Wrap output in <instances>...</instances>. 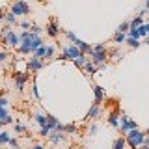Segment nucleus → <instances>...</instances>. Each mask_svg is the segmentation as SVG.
<instances>
[{"mask_svg": "<svg viewBox=\"0 0 149 149\" xmlns=\"http://www.w3.org/2000/svg\"><path fill=\"white\" fill-rule=\"evenodd\" d=\"M146 136H147V134L140 132L138 129L129 130V132H127V146H129L130 149H138L140 146H143V142H146Z\"/></svg>", "mask_w": 149, "mask_h": 149, "instance_id": "obj_1", "label": "nucleus"}, {"mask_svg": "<svg viewBox=\"0 0 149 149\" xmlns=\"http://www.w3.org/2000/svg\"><path fill=\"white\" fill-rule=\"evenodd\" d=\"M80 56H84V52L80 49H78L77 45H65L63 47V54H62V60H77V58H80Z\"/></svg>", "mask_w": 149, "mask_h": 149, "instance_id": "obj_2", "label": "nucleus"}, {"mask_svg": "<svg viewBox=\"0 0 149 149\" xmlns=\"http://www.w3.org/2000/svg\"><path fill=\"white\" fill-rule=\"evenodd\" d=\"M65 36H67V39L71 41L73 45H77V47H78V49L82 50L84 54H91V52H93V49H91V47L88 45V43H84V41H80V39H78L77 36L73 34V32H65Z\"/></svg>", "mask_w": 149, "mask_h": 149, "instance_id": "obj_3", "label": "nucleus"}, {"mask_svg": "<svg viewBox=\"0 0 149 149\" xmlns=\"http://www.w3.org/2000/svg\"><path fill=\"white\" fill-rule=\"evenodd\" d=\"M11 13L13 15H28L30 13V6L26 0H15V4L11 6Z\"/></svg>", "mask_w": 149, "mask_h": 149, "instance_id": "obj_4", "label": "nucleus"}, {"mask_svg": "<svg viewBox=\"0 0 149 149\" xmlns=\"http://www.w3.org/2000/svg\"><path fill=\"white\" fill-rule=\"evenodd\" d=\"M4 43H6V47H9V49H19V45H21V36H17L13 30H9L6 36H4Z\"/></svg>", "mask_w": 149, "mask_h": 149, "instance_id": "obj_5", "label": "nucleus"}, {"mask_svg": "<svg viewBox=\"0 0 149 149\" xmlns=\"http://www.w3.org/2000/svg\"><path fill=\"white\" fill-rule=\"evenodd\" d=\"M119 127H121V132H125V134H127L129 130H132V129H138V123H136L134 119L127 118V116H123V118H121V123H119Z\"/></svg>", "mask_w": 149, "mask_h": 149, "instance_id": "obj_6", "label": "nucleus"}, {"mask_svg": "<svg viewBox=\"0 0 149 149\" xmlns=\"http://www.w3.org/2000/svg\"><path fill=\"white\" fill-rule=\"evenodd\" d=\"M26 82H28V73H24V71L15 73V86H17L19 91L24 90V84H26Z\"/></svg>", "mask_w": 149, "mask_h": 149, "instance_id": "obj_7", "label": "nucleus"}, {"mask_svg": "<svg viewBox=\"0 0 149 149\" xmlns=\"http://www.w3.org/2000/svg\"><path fill=\"white\" fill-rule=\"evenodd\" d=\"M91 62L97 65V67H104L106 63V52H91Z\"/></svg>", "mask_w": 149, "mask_h": 149, "instance_id": "obj_8", "label": "nucleus"}, {"mask_svg": "<svg viewBox=\"0 0 149 149\" xmlns=\"http://www.w3.org/2000/svg\"><path fill=\"white\" fill-rule=\"evenodd\" d=\"M47 138H49L50 143L58 146V143H63V142H65V132H58V130H54V132H50Z\"/></svg>", "mask_w": 149, "mask_h": 149, "instance_id": "obj_9", "label": "nucleus"}, {"mask_svg": "<svg viewBox=\"0 0 149 149\" xmlns=\"http://www.w3.org/2000/svg\"><path fill=\"white\" fill-rule=\"evenodd\" d=\"M45 30H47V34H49L50 37H58V34H60V26H58V21H56V19H50L49 26H47Z\"/></svg>", "mask_w": 149, "mask_h": 149, "instance_id": "obj_10", "label": "nucleus"}, {"mask_svg": "<svg viewBox=\"0 0 149 149\" xmlns=\"http://www.w3.org/2000/svg\"><path fill=\"white\" fill-rule=\"evenodd\" d=\"M41 67H43V60H41V58L32 56V58L28 60V71H39Z\"/></svg>", "mask_w": 149, "mask_h": 149, "instance_id": "obj_11", "label": "nucleus"}, {"mask_svg": "<svg viewBox=\"0 0 149 149\" xmlns=\"http://www.w3.org/2000/svg\"><path fill=\"white\" fill-rule=\"evenodd\" d=\"M93 93H95V101H93V104L99 106L102 102V99H104V90H102L101 86H95V88H93Z\"/></svg>", "mask_w": 149, "mask_h": 149, "instance_id": "obj_12", "label": "nucleus"}, {"mask_svg": "<svg viewBox=\"0 0 149 149\" xmlns=\"http://www.w3.org/2000/svg\"><path fill=\"white\" fill-rule=\"evenodd\" d=\"M119 123H121V119H119L118 112H112V114L108 116V125L114 127V129H119Z\"/></svg>", "mask_w": 149, "mask_h": 149, "instance_id": "obj_13", "label": "nucleus"}, {"mask_svg": "<svg viewBox=\"0 0 149 149\" xmlns=\"http://www.w3.org/2000/svg\"><path fill=\"white\" fill-rule=\"evenodd\" d=\"M36 121L39 127H45L49 125V114H36Z\"/></svg>", "mask_w": 149, "mask_h": 149, "instance_id": "obj_14", "label": "nucleus"}, {"mask_svg": "<svg viewBox=\"0 0 149 149\" xmlns=\"http://www.w3.org/2000/svg\"><path fill=\"white\" fill-rule=\"evenodd\" d=\"M99 116H101V108L97 104H93L90 108V112H88V119H95V118H99Z\"/></svg>", "mask_w": 149, "mask_h": 149, "instance_id": "obj_15", "label": "nucleus"}, {"mask_svg": "<svg viewBox=\"0 0 149 149\" xmlns=\"http://www.w3.org/2000/svg\"><path fill=\"white\" fill-rule=\"evenodd\" d=\"M125 147H127V138H123V136L118 138L114 142V146H112V149H125Z\"/></svg>", "mask_w": 149, "mask_h": 149, "instance_id": "obj_16", "label": "nucleus"}, {"mask_svg": "<svg viewBox=\"0 0 149 149\" xmlns=\"http://www.w3.org/2000/svg\"><path fill=\"white\" fill-rule=\"evenodd\" d=\"M114 41L116 43H125V41H127V34H123V32H116L114 34Z\"/></svg>", "mask_w": 149, "mask_h": 149, "instance_id": "obj_17", "label": "nucleus"}, {"mask_svg": "<svg viewBox=\"0 0 149 149\" xmlns=\"http://www.w3.org/2000/svg\"><path fill=\"white\" fill-rule=\"evenodd\" d=\"M84 69H86V71H88V73H90V74H95V73H97V65H95V63H93V62H91V60H88V63H86V65H84Z\"/></svg>", "mask_w": 149, "mask_h": 149, "instance_id": "obj_18", "label": "nucleus"}, {"mask_svg": "<svg viewBox=\"0 0 149 149\" xmlns=\"http://www.w3.org/2000/svg\"><path fill=\"white\" fill-rule=\"evenodd\" d=\"M54 54H56V47H54V45H47V54H45V60L54 58Z\"/></svg>", "mask_w": 149, "mask_h": 149, "instance_id": "obj_19", "label": "nucleus"}, {"mask_svg": "<svg viewBox=\"0 0 149 149\" xmlns=\"http://www.w3.org/2000/svg\"><path fill=\"white\" fill-rule=\"evenodd\" d=\"M77 125H73V123H69V125H63V132L65 134H77Z\"/></svg>", "mask_w": 149, "mask_h": 149, "instance_id": "obj_20", "label": "nucleus"}, {"mask_svg": "<svg viewBox=\"0 0 149 149\" xmlns=\"http://www.w3.org/2000/svg\"><path fill=\"white\" fill-rule=\"evenodd\" d=\"M9 140H11L9 132H0V146H6V143H9Z\"/></svg>", "mask_w": 149, "mask_h": 149, "instance_id": "obj_21", "label": "nucleus"}, {"mask_svg": "<svg viewBox=\"0 0 149 149\" xmlns=\"http://www.w3.org/2000/svg\"><path fill=\"white\" fill-rule=\"evenodd\" d=\"M142 24H143V17H140V15L130 21V28H138V26H142Z\"/></svg>", "mask_w": 149, "mask_h": 149, "instance_id": "obj_22", "label": "nucleus"}, {"mask_svg": "<svg viewBox=\"0 0 149 149\" xmlns=\"http://www.w3.org/2000/svg\"><path fill=\"white\" fill-rule=\"evenodd\" d=\"M130 30V21H125V22H121L119 28H118V32H123V34H127V32Z\"/></svg>", "mask_w": 149, "mask_h": 149, "instance_id": "obj_23", "label": "nucleus"}, {"mask_svg": "<svg viewBox=\"0 0 149 149\" xmlns=\"http://www.w3.org/2000/svg\"><path fill=\"white\" fill-rule=\"evenodd\" d=\"M45 54H47V45H43V47H39V49L34 52V56H37V58H41L43 60L45 58Z\"/></svg>", "mask_w": 149, "mask_h": 149, "instance_id": "obj_24", "label": "nucleus"}, {"mask_svg": "<svg viewBox=\"0 0 149 149\" xmlns=\"http://www.w3.org/2000/svg\"><path fill=\"white\" fill-rule=\"evenodd\" d=\"M138 30H140V36H142V37H147L149 36V22H147V24L138 26Z\"/></svg>", "mask_w": 149, "mask_h": 149, "instance_id": "obj_25", "label": "nucleus"}, {"mask_svg": "<svg viewBox=\"0 0 149 149\" xmlns=\"http://www.w3.org/2000/svg\"><path fill=\"white\" fill-rule=\"evenodd\" d=\"M50 132H52V129H50L49 125H45V127H41V129H39V134H41L43 138H45V136H49Z\"/></svg>", "mask_w": 149, "mask_h": 149, "instance_id": "obj_26", "label": "nucleus"}, {"mask_svg": "<svg viewBox=\"0 0 149 149\" xmlns=\"http://www.w3.org/2000/svg\"><path fill=\"white\" fill-rule=\"evenodd\" d=\"M74 63H77L78 67H84V65L88 63V58H86V54H84V56H80V58H77V60H74Z\"/></svg>", "mask_w": 149, "mask_h": 149, "instance_id": "obj_27", "label": "nucleus"}, {"mask_svg": "<svg viewBox=\"0 0 149 149\" xmlns=\"http://www.w3.org/2000/svg\"><path fill=\"white\" fill-rule=\"evenodd\" d=\"M58 123H60V121H58V119H56V118H54V116H49V127H50V129H52V130H54L56 127H58Z\"/></svg>", "mask_w": 149, "mask_h": 149, "instance_id": "obj_28", "label": "nucleus"}, {"mask_svg": "<svg viewBox=\"0 0 149 149\" xmlns=\"http://www.w3.org/2000/svg\"><path fill=\"white\" fill-rule=\"evenodd\" d=\"M93 52H106V45L104 43H97L93 47Z\"/></svg>", "mask_w": 149, "mask_h": 149, "instance_id": "obj_29", "label": "nucleus"}, {"mask_svg": "<svg viewBox=\"0 0 149 149\" xmlns=\"http://www.w3.org/2000/svg\"><path fill=\"white\" fill-rule=\"evenodd\" d=\"M6 21H8V24H17V15L8 13V15H6Z\"/></svg>", "mask_w": 149, "mask_h": 149, "instance_id": "obj_30", "label": "nucleus"}, {"mask_svg": "<svg viewBox=\"0 0 149 149\" xmlns=\"http://www.w3.org/2000/svg\"><path fill=\"white\" fill-rule=\"evenodd\" d=\"M127 43L132 47V49H138V47H140V41L134 39V37H127Z\"/></svg>", "mask_w": 149, "mask_h": 149, "instance_id": "obj_31", "label": "nucleus"}, {"mask_svg": "<svg viewBox=\"0 0 149 149\" xmlns=\"http://www.w3.org/2000/svg\"><path fill=\"white\" fill-rule=\"evenodd\" d=\"M6 104H8V99H6V95H0V108H6Z\"/></svg>", "mask_w": 149, "mask_h": 149, "instance_id": "obj_32", "label": "nucleus"}, {"mask_svg": "<svg viewBox=\"0 0 149 149\" xmlns=\"http://www.w3.org/2000/svg\"><path fill=\"white\" fill-rule=\"evenodd\" d=\"M15 132H19V134L26 132V127H24V125H15Z\"/></svg>", "mask_w": 149, "mask_h": 149, "instance_id": "obj_33", "label": "nucleus"}, {"mask_svg": "<svg viewBox=\"0 0 149 149\" xmlns=\"http://www.w3.org/2000/svg\"><path fill=\"white\" fill-rule=\"evenodd\" d=\"M8 52H6V50H2V52H0V63H2V62H6V60H8Z\"/></svg>", "mask_w": 149, "mask_h": 149, "instance_id": "obj_34", "label": "nucleus"}, {"mask_svg": "<svg viewBox=\"0 0 149 149\" xmlns=\"http://www.w3.org/2000/svg\"><path fill=\"white\" fill-rule=\"evenodd\" d=\"M9 146H11V147H19V140L17 138H11V140H9Z\"/></svg>", "mask_w": 149, "mask_h": 149, "instance_id": "obj_35", "label": "nucleus"}, {"mask_svg": "<svg viewBox=\"0 0 149 149\" xmlns=\"http://www.w3.org/2000/svg\"><path fill=\"white\" fill-rule=\"evenodd\" d=\"M32 93H34V97H36V99H39V91H37V86H36V84L32 86Z\"/></svg>", "mask_w": 149, "mask_h": 149, "instance_id": "obj_36", "label": "nucleus"}, {"mask_svg": "<svg viewBox=\"0 0 149 149\" xmlns=\"http://www.w3.org/2000/svg\"><path fill=\"white\" fill-rule=\"evenodd\" d=\"M95 132H97V123H91V127H90V134L93 136Z\"/></svg>", "mask_w": 149, "mask_h": 149, "instance_id": "obj_37", "label": "nucleus"}, {"mask_svg": "<svg viewBox=\"0 0 149 149\" xmlns=\"http://www.w3.org/2000/svg\"><path fill=\"white\" fill-rule=\"evenodd\" d=\"M21 26H22V28H30V22H28V21H26V19H24V21H22V22H21Z\"/></svg>", "mask_w": 149, "mask_h": 149, "instance_id": "obj_38", "label": "nucleus"}, {"mask_svg": "<svg viewBox=\"0 0 149 149\" xmlns=\"http://www.w3.org/2000/svg\"><path fill=\"white\" fill-rule=\"evenodd\" d=\"M143 146H147V147H149V136H146V142H143Z\"/></svg>", "mask_w": 149, "mask_h": 149, "instance_id": "obj_39", "label": "nucleus"}, {"mask_svg": "<svg viewBox=\"0 0 149 149\" xmlns=\"http://www.w3.org/2000/svg\"><path fill=\"white\" fill-rule=\"evenodd\" d=\"M32 149H45V147H43V146H34Z\"/></svg>", "mask_w": 149, "mask_h": 149, "instance_id": "obj_40", "label": "nucleus"}, {"mask_svg": "<svg viewBox=\"0 0 149 149\" xmlns=\"http://www.w3.org/2000/svg\"><path fill=\"white\" fill-rule=\"evenodd\" d=\"M146 9L149 11V0H146Z\"/></svg>", "mask_w": 149, "mask_h": 149, "instance_id": "obj_41", "label": "nucleus"}, {"mask_svg": "<svg viewBox=\"0 0 149 149\" xmlns=\"http://www.w3.org/2000/svg\"><path fill=\"white\" fill-rule=\"evenodd\" d=\"M146 43H147V45H149V36H147V37H146Z\"/></svg>", "mask_w": 149, "mask_h": 149, "instance_id": "obj_42", "label": "nucleus"}, {"mask_svg": "<svg viewBox=\"0 0 149 149\" xmlns=\"http://www.w3.org/2000/svg\"><path fill=\"white\" fill-rule=\"evenodd\" d=\"M13 149H19V147H13Z\"/></svg>", "mask_w": 149, "mask_h": 149, "instance_id": "obj_43", "label": "nucleus"}]
</instances>
